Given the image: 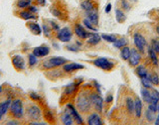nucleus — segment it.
<instances>
[{
	"label": "nucleus",
	"mask_w": 159,
	"mask_h": 125,
	"mask_svg": "<svg viewBox=\"0 0 159 125\" xmlns=\"http://www.w3.org/2000/svg\"><path fill=\"white\" fill-rule=\"evenodd\" d=\"M74 33L76 34V36L82 40H87L88 37L89 36L91 32L84 28V25L80 24V23H76L74 25Z\"/></svg>",
	"instance_id": "nucleus-10"
},
{
	"label": "nucleus",
	"mask_w": 159,
	"mask_h": 125,
	"mask_svg": "<svg viewBox=\"0 0 159 125\" xmlns=\"http://www.w3.org/2000/svg\"><path fill=\"white\" fill-rule=\"evenodd\" d=\"M84 69V66L82 64H79V63H67L63 66V71L68 74L77 72V71H80V69Z\"/></svg>",
	"instance_id": "nucleus-15"
},
{
	"label": "nucleus",
	"mask_w": 159,
	"mask_h": 125,
	"mask_svg": "<svg viewBox=\"0 0 159 125\" xmlns=\"http://www.w3.org/2000/svg\"><path fill=\"white\" fill-rule=\"evenodd\" d=\"M27 9L29 10V11H31V12H33V13H35V14H36L37 11H38V9H37L36 6H31V5H30V6H29Z\"/></svg>",
	"instance_id": "nucleus-53"
},
{
	"label": "nucleus",
	"mask_w": 159,
	"mask_h": 125,
	"mask_svg": "<svg viewBox=\"0 0 159 125\" xmlns=\"http://www.w3.org/2000/svg\"><path fill=\"white\" fill-rule=\"evenodd\" d=\"M37 57H35L34 55L31 53V54H29L28 55V64H29V66L30 67H33L35 66V65L37 64Z\"/></svg>",
	"instance_id": "nucleus-44"
},
{
	"label": "nucleus",
	"mask_w": 159,
	"mask_h": 125,
	"mask_svg": "<svg viewBox=\"0 0 159 125\" xmlns=\"http://www.w3.org/2000/svg\"><path fill=\"white\" fill-rule=\"evenodd\" d=\"M129 56H130V48L128 46H125L120 49V58L123 61H128Z\"/></svg>",
	"instance_id": "nucleus-34"
},
{
	"label": "nucleus",
	"mask_w": 159,
	"mask_h": 125,
	"mask_svg": "<svg viewBox=\"0 0 159 125\" xmlns=\"http://www.w3.org/2000/svg\"><path fill=\"white\" fill-rule=\"evenodd\" d=\"M49 25H50V27H51V29H52V30H54V31L58 32L59 30H60L59 24H57L56 22H54V21H50V22H49Z\"/></svg>",
	"instance_id": "nucleus-47"
},
{
	"label": "nucleus",
	"mask_w": 159,
	"mask_h": 125,
	"mask_svg": "<svg viewBox=\"0 0 159 125\" xmlns=\"http://www.w3.org/2000/svg\"><path fill=\"white\" fill-rule=\"evenodd\" d=\"M93 64L97 68L102 69L104 72H111L114 69V68L116 67V64L108 60L107 58H97L96 60H93Z\"/></svg>",
	"instance_id": "nucleus-4"
},
{
	"label": "nucleus",
	"mask_w": 159,
	"mask_h": 125,
	"mask_svg": "<svg viewBox=\"0 0 159 125\" xmlns=\"http://www.w3.org/2000/svg\"><path fill=\"white\" fill-rule=\"evenodd\" d=\"M73 38V31L70 27H64L62 29H60L57 33V39L59 41L68 43L72 40Z\"/></svg>",
	"instance_id": "nucleus-8"
},
{
	"label": "nucleus",
	"mask_w": 159,
	"mask_h": 125,
	"mask_svg": "<svg viewBox=\"0 0 159 125\" xmlns=\"http://www.w3.org/2000/svg\"><path fill=\"white\" fill-rule=\"evenodd\" d=\"M133 43L135 45V48L138 50L141 54L145 53L147 50V40L144 37V35L140 32H135L133 34Z\"/></svg>",
	"instance_id": "nucleus-6"
},
{
	"label": "nucleus",
	"mask_w": 159,
	"mask_h": 125,
	"mask_svg": "<svg viewBox=\"0 0 159 125\" xmlns=\"http://www.w3.org/2000/svg\"><path fill=\"white\" fill-rule=\"evenodd\" d=\"M44 118L50 123H54L55 122V116L51 110H45V112L43 113Z\"/></svg>",
	"instance_id": "nucleus-39"
},
{
	"label": "nucleus",
	"mask_w": 159,
	"mask_h": 125,
	"mask_svg": "<svg viewBox=\"0 0 159 125\" xmlns=\"http://www.w3.org/2000/svg\"><path fill=\"white\" fill-rule=\"evenodd\" d=\"M10 114L15 119H22L24 117V105L20 98L14 99L10 104Z\"/></svg>",
	"instance_id": "nucleus-2"
},
{
	"label": "nucleus",
	"mask_w": 159,
	"mask_h": 125,
	"mask_svg": "<svg viewBox=\"0 0 159 125\" xmlns=\"http://www.w3.org/2000/svg\"><path fill=\"white\" fill-rule=\"evenodd\" d=\"M10 104H11V100L8 99V100H5L3 102H0V115L3 116L6 114L8 111V109L10 107Z\"/></svg>",
	"instance_id": "nucleus-32"
},
{
	"label": "nucleus",
	"mask_w": 159,
	"mask_h": 125,
	"mask_svg": "<svg viewBox=\"0 0 159 125\" xmlns=\"http://www.w3.org/2000/svg\"><path fill=\"white\" fill-rule=\"evenodd\" d=\"M50 11H51V13L54 15L55 17L61 19V20H63V21L68 20V14H67L65 9H62L58 6H52L51 9H50Z\"/></svg>",
	"instance_id": "nucleus-16"
},
{
	"label": "nucleus",
	"mask_w": 159,
	"mask_h": 125,
	"mask_svg": "<svg viewBox=\"0 0 159 125\" xmlns=\"http://www.w3.org/2000/svg\"><path fill=\"white\" fill-rule=\"evenodd\" d=\"M141 97H142V100L146 103H151V93H150V89L148 88H141Z\"/></svg>",
	"instance_id": "nucleus-30"
},
{
	"label": "nucleus",
	"mask_w": 159,
	"mask_h": 125,
	"mask_svg": "<svg viewBox=\"0 0 159 125\" xmlns=\"http://www.w3.org/2000/svg\"><path fill=\"white\" fill-rule=\"evenodd\" d=\"M19 16H20V18H22L24 20H34V19L37 18V15L33 12H31V11H29L28 9L23 10V11L20 12Z\"/></svg>",
	"instance_id": "nucleus-28"
},
{
	"label": "nucleus",
	"mask_w": 159,
	"mask_h": 125,
	"mask_svg": "<svg viewBox=\"0 0 159 125\" xmlns=\"http://www.w3.org/2000/svg\"><path fill=\"white\" fill-rule=\"evenodd\" d=\"M93 87L96 88V92H98V93L102 94V92H101V86H99V83L97 82V81H93Z\"/></svg>",
	"instance_id": "nucleus-50"
},
{
	"label": "nucleus",
	"mask_w": 159,
	"mask_h": 125,
	"mask_svg": "<svg viewBox=\"0 0 159 125\" xmlns=\"http://www.w3.org/2000/svg\"><path fill=\"white\" fill-rule=\"evenodd\" d=\"M101 36L103 41L108 42V43H112V44L118 39L116 35H113V34H102Z\"/></svg>",
	"instance_id": "nucleus-35"
},
{
	"label": "nucleus",
	"mask_w": 159,
	"mask_h": 125,
	"mask_svg": "<svg viewBox=\"0 0 159 125\" xmlns=\"http://www.w3.org/2000/svg\"><path fill=\"white\" fill-rule=\"evenodd\" d=\"M67 63H68V60L63 57H53V58L46 60V61L43 63V69H53L61 66H64V65Z\"/></svg>",
	"instance_id": "nucleus-5"
},
{
	"label": "nucleus",
	"mask_w": 159,
	"mask_h": 125,
	"mask_svg": "<svg viewBox=\"0 0 159 125\" xmlns=\"http://www.w3.org/2000/svg\"><path fill=\"white\" fill-rule=\"evenodd\" d=\"M128 1H129V2H131V3H136V2L138 1V0H128Z\"/></svg>",
	"instance_id": "nucleus-58"
},
{
	"label": "nucleus",
	"mask_w": 159,
	"mask_h": 125,
	"mask_svg": "<svg viewBox=\"0 0 159 125\" xmlns=\"http://www.w3.org/2000/svg\"><path fill=\"white\" fill-rule=\"evenodd\" d=\"M157 41H158V43H159V38H158V39H157Z\"/></svg>",
	"instance_id": "nucleus-63"
},
{
	"label": "nucleus",
	"mask_w": 159,
	"mask_h": 125,
	"mask_svg": "<svg viewBox=\"0 0 159 125\" xmlns=\"http://www.w3.org/2000/svg\"><path fill=\"white\" fill-rule=\"evenodd\" d=\"M31 0H18L17 1V7L20 9H25L28 8L31 5Z\"/></svg>",
	"instance_id": "nucleus-38"
},
{
	"label": "nucleus",
	"mask_w": 159,
	"mask_h": 125,
	"mask_svg": "<svg viewBox=\"0 0 159 125\" xmlns=\"http://www.w3.org/2000/svg\"><path fill=\"white\" fill-rule=\"evenodd\" d=\"M92 101L89 97V92L84 91L81 92L76 98V108L79 112L82 113H88L92 109Z\"/></svg>",
	"instance_id": "nucleus-1"
},
{
	"label": "nucleus",
	"mask_w": 159,
	"mask_h": 125,
	"mask_svg": "<svg viewBox=\"0 0 159 125\" xmlns=\"http://www.w3.org/2000/svg\"><path fill=\"white\" fill-rule=\"evenodd\" d=\"M124 103H125V109L127 113L129 115H133L134 114V99L130 96H127L125 97Z\"/></svg>",
	"instance_id": "nucleus-24"
},
{
	"label": "nucleus",
	"mask_w": 159,
	"mask_h": 125,
	"mask_svg": "<svg viewBox=\"0 0 159 125\" xmlns=\"http://www.w3.org/2000/svg\"><path fill=\"white\" fill-rule=\"evenodd\" d=\"M149 110L156 113L157 112V104H154V103H149L148 104V107H147Z\"/></svg>",
	"instance_id": "nucleus-49"
},
{
	"label": "nucleus",
	"mask_w": 159,
	"mask_h": 125,
	"mask_svg": "<svg viewBox=\"0 0 159 125\" xmlns=\"http://www.w3.org/2000/svg\"><path fill=\"white\" fill-rule=\"evenodd\" d=\"M146 52H147V55H148V58L149 60H150V62L152 64V66L153 67H158L159 66V59H158V55L153 51V50L151 49V47L147 46V50H146Z\"/></svg>",
	"instance_id": "nucleus-20"
},
{
	"label": "nucleus",
	"mask_w": 159,
	"mask_h": 125,
	"mask_svg": "<svg viewBox=\"0 0 159 125\" xmlns=\"http://www.w3.org/2000/svg\"><path fill=\"white\" fill-rule=\"evenodd\" d=\"M96 1H97V0H96Z\"/></svg>",
	"instance_id": "nucleus-64"
},
{
	"label": "nucleus",
	"mask_w": 159,
	"mask_h": 125,
	"mask_svg": "<svg viewBox=\"0 0 159 125\" xmlns=\"http://www.w3.org/2000/svg\"><path fill=\"white\" fill-rule=\"evenodd\" d=\"M87 15V19L91 22L93 25H94L96 27L98 26V22H99V15H98V10L94 9L92 10V11L86 12Z\"/></svg>",
	"instance_id": "nucleus-19"
},
{
	"label": "nucleus",
	"mask_w": 159,
	"mask_h": 125,
	"mask_svg": "<svg viewBox=\"0 0 159 125\" xmlns=\"http://www.w3.org/2000/svg\"><path fill=\"white\" fill-rule=\"evenodd\" d=\"M29 96L34 101H41V99H42V96H39V94L36 93V92H30Z\"/></svg>",
	"instance_id": "nucleus-45"
},
{
	"label": "nucleus",
	"mask_w": 159,
	"mask_h": 125,
	"mask_svg": "<svg viewBox=\"0 0 159 125\" xmlns=\"http://www.w3.org/2000/svg\"><path fill=\"white\" fill-rule=\"evenodd\" d=\"M135 74L136 76L139 77V78H145L148 76V69L146 68V66H144V65H141L139 64L138 66L135 67Z\"/></svg>",
	"instance_id": "nucleus-26"
},
{
	"label": "nucleus",
	"mask_w": 159,
	"mask_h": 125,
	"mask_svg": "<svg viewBox=\"0 0 159 125\" xmlns=\"http://www.w3.org/2000/svg\"><path fill=\"white\" fill-rule=\"evenodd\" d=\"M147 78H149V81L151 82V83L153 86H159V74L156 73L155 71H148V76Z\"/></svg>",
	"instance_id": "nucleus-29"
},
{
	"label": "nucleus",
	"mask_w": 159,
	"mask_h": 125,
	"mask_svg": "<svg viewBox=\"0 0 159 125\" xmlns=\"http://www.w3.org/2000/svg\"><path fill=\"white\" fill-rule=\"evenodd\" d=\"M89 97H91L92 105L96 109L97 112L102 113L103 109V99L102 97V94L98 92H89Z\"/></svg>",
	"instance_id": "nucleus-7"
},
{
	"label": "nucleus",
	"mask_w": 159,
	"mask_h": 125,
	"mask_svg": "<svg viewBox=\"0 0 159 125\" xmlns=\"http://www.w3.org/2000/svg\"><path fill=\"white\" fill-rule=\"evenodd\" d=\"M5 125H21V124H20V123H19L18 121H16V120H10V121H8Z\"/></svg>",
	"instance_id": "nucleus-54"
},
{
	"label": "nucleus",
	"mask_w": 159,
	"mask_h": 125,
	"mask_svg": "<svg viewBox=\"0 0 159 125\" xmlns=\"http://www.w3.org/2000/svg\"><path fill=\"white\" fill-rule=\"evenodd\" d=\"M127 45H128V41H127V39L124 38V37H121V38L117 39L116 41L113 43L114 48H116V49H121L123 47L127 46Z\"/></svg>",
	"instance_id": "nucleus-33"
},
{
	"label": "nucleus",
	"mask_w": 159,
	"mask_h": 125,
	"mask_svg": "<svg viewBox=\"0 0 159 125\" xmlns=\"http://www.w3.org/2000/svg\"><path fill=\"white\" fill-rule=\"evenodd\" d=\"M11 61H12L13 67L16 71H18V72L24 71L25 67H26V63H25V60L21 55H15V56L12 57Z\"/></svg>",
	"instance_id": "nucleus-12"
},
{
	"label": "nucleus",
	"mask_w": 159,
	"mask_h": 125,
	"mask_svg": "<svg viewBox=\"0 0 159 125\" xmlns=\"http://www.w3.org/2000/svg\"><path fill=\"white\" fill-rule=\"evenodd\" d=\"M119 8L125 13L130 11L131 8H132L131 2H129L128 0H119Z\"/></svg>",
	"instance_id": "nucleus-31"
},
{
	"label": "nucleus",
	"mask_w": 159,
	"mask_h": 125,
	"mask_svg": "<svg viewBox=\"0 0 159 125\" xmlns=\"http://www.w3.org/2000/svg\"><path fill=\"white\" fill-rule=\"evenodd\" d=\"M81 7L84 12H89L94 9H98V4L96 0H83Z\"/></svg>",
	"instance_id": "nucleus-17"
},
{
	"label": "nucleus",
	"mask_w": 159,
	"mask_h": 125,
	"mask_svg": "<svg viewBox=\"0 0 159 125\" xmlns=\"http://www.w3.org/2000/svg\"><path fill=\"white\" fill-rule=\"evenodd\" d=\"M141 53L138 51L136 48H132L130 49V56H129L128 59V64L130 67H134L138 66L141 62Z\"/></svg>",
	"instance_id": "nucleus-9"
},
{
	"label": "nucleus",
	"mask_w": 159,
	"mask_h": 125,
	"mask_svg": "<svg viewBox=\"0 0 159 125\" xmlns=\"http://www.w3.org/2000/svg\"><path fill=\"white\" fill-rule=\"evenodd\" d=\"M111 9H112L111 3H107V6H106V9H104V12H106V13H109V12L111 11Z\"/></svg>",
	"instance_id": "nucleus-52"
},
{
	"label": "nucleus",
	"mask_w": 159,
	"mask_h": 125,
	"mask_svg": "<svg viewBox=\"0 0 159 125\" xmlns=\"http://www.w3.org/2000/svg\"><path fill=\"white\" fill-rule=\"evenodd\" d=\"M156 17H157V20H158V22H159V12L157 13V15H156Z\"/></svg>",
	"instance_id": "nucleus-60"
},
{
	"label": "nucleus",
	"mask_w": 159,
	"mask_h": 125,
	"mask_svg": "<svg viewBox=\"0 0 159 125\" xmlns=\"http://www.w3.org/2000/svg\"><path fill=\"white\" fill-rule=\"evenodd\" d=\"M67 49L69 51L75 52V53H78L80 51V48L78 46H76V45H69V46H67Z\"/></svg>",
	"instance_id": "nucleus-48"
},
{
	"label": "nucleus",
	"mask_w": 159,
	"mask_h": 125,
	"mask_svg": "<svg viewBox=\"0 0 159 125\" xmlns=\"http://www.w3.org/2000/svg\"><path fill=\"white\" fill-rule=\"evenodd\" d=\"M42 33H44L46 37H50V35L52 33V29L50 27V25H47V24L42 25Z\"/></svg>",
	"instance_id": "nucleus-42"
},
{
	"label": "nucleus",
	"mask_w": 159,
	"mask_h": 125,
	"mask_svg": "<svg viewBox=\"0 0 159 125\" xmlns=\"http://www.w3.org/2000/svg\"><path fill=\"white\" fill-rule=\"evenodd\" d=\"M155 31H156L157 35L159 36V24H158V25H156V27H155Z\"/></svg>",
	"instance_id": "nucleus-57"
},
{
	"label": "nucleus",
	"mask_w": 159,
	"mask_h": 125,
	"mask_svg": "<svg viewBox=\"0 0 159 125\" xmlns=\"http://www.w3.org/2000/svg\"><path fill=\"white\" fill-rule=\"evenodd\" d=\"M61 121H62L63 125H73L74 124V122H75L74 118L68 109L61 114Z\"/></svg>",
	"instance_id": "nucleus-23"
},
{
	"label": "nucleus",
	"mask_w": 159,
	"mask_h": 125,
	"mask_svg": "<svg viewBox=\"0 0 159 125\" xmlns=\"http://www.w3.org/2000/svg\"><path fill=\"white\" fill-rule=\"evenodd\" d=\"M83 25L87 30H89V32H97L98 31V27H96L94 25H93L87 18H84L83 20Z\"/></svg>",
	"instance_id": "nucleus-36"
},
{
	"label": "nucleus",
	"mask_w": 159,
	"mask_h": 125,
	"mask_svg": "<svg viewBox=\"0 0 159 125\" xmlns=\"http://www.w3.org/2000/svg\"><path fill=\"white\" fill-rule=\"evenodd\" d=\"M82 82H74L72 83L68 84V86L65 87V91H64V94L63 96L64 97H71L73 94L78 91V88L80 87V83Z\"/></svg>",
	"instance_id": "nucleus-14"
},
{
	"label": "nucleus",
	"mask_w": 159,
	"mask_h": 125,
	"mask_svg": "<svg viewBox=\"0 0 159 125\" xmlns=\"http://www.w3.org/2000/svg\"><path fill=\"white\" fill-rule=\"evenodd\" d=\"M140 82H141V84L144 88H148V89H151L154 86L151 83V82L149 81V78L147 77L145 78H140Z\"/></svg>",
	"instance_id": "nucleus-40"
},
{
	"label": "nucleus",
	"mask_w": 159,
	"mask_h": 125,
	"mask_svg": "<svg viewBox=\"0 0 159 125\" xmlns=\"http://www.w3.org/2000/svg\"><path fill=\"white\" fill-rule=\"evenodd\" d=\"M27 125H47V123L43 121H30Z\"/></svg>",
	"instance_id": "nucleus-51"
},
{
	"label": "nucleus",
	"mask_w": 159,
	"mask_h": 125,
	"mask_svg": "<svg viewBox=\"0 0 159 125\" xmlns=\"http://www.w3.org/2000/svg\"><path fill=\"white\" fill-rule=\"evenodd\" d=\"M142 109H143V103L142 100L139 97H135L134 99V114L137 118H140L142 115Z\"/></svg>",
	"instance_id": "nucleus-22"
},
{
	"label": "nucleus",
	"mask_w": 159,
	"mask_h": 125,
	"mask_svg": "<svg viewBox=\"0 0 159 125\" xmlns=\"http://www.w3.org/2000/svg\"><path fill=\"white\" fill-rule=\"evenodd\" d=\"M154 123H155V125H159V114H158V116L155 118V120H154Z\"/></svg>",
	"instance_id": "nucleus-56"
},
{
	"label": "nucleus",
	"mask_w": 159,
	"mask_h": 125,
	"mask_svg": "<svg viewBox=\"0 0 159 125\" xmlns=\"http://www.w3.org/2000/svg\"><path fill=\"white\" fill-rule=\"evenodd\" d=\"M104 101H106L107 104H111L113 101V94L111 92L107 93V96H106V99H104Z\"/></svg>",
	"instance_id": "nucleus-46"
},
{
	"label": "nucleus",
	"mask_w": 159,
	"mask_h": 125,
	"mask_svg": "<svg viewBox=\"0 0 159 125\" xmlns=\"http://www.w3.org/2000/svg\"><path fill=\"white\" fill-rule=\"evenodd\" d=\"M145 117H146V119H147V121H149V122L154 121V120H155V118H156V117H155V113L152 112V111H150L148 108L146 109V111H145Z\"/></svg>",
	"instance_id": "nucleus-43"
},
{
	"label": "nucleus",
	"mask_w": 159,
	"mask_h": 125,
	"mask_svg": "<svg viewBox=\"0 0 159 125\" xmlns=\"http://www.w3.org/2000/svg\"><path fill=\"white\" fill-rule=\"evenodd\" d=\"M1 118H2V116H1V115H0V120H1Z\"/></svg>",
	"instance_id": "nucleus-62"
},
{
	"label": "nucleus",
	"mask_w": 159,
	"mask_h": 125,
	"mask_svg": "<svg viewBox=\"0 0 159 125\" xmlns=\"http://www.w3.org/2000/svg\"><path fill=\"white\" fill-rule=\"evenodd\" d=\"M116 22L119 23V24H122L126 21V14L124 11H122V10L120 8H116Z\"/></svg>",
	"instance_id": "nucleus-27"
},
{
	"label": "nucleus",
	"mask_w": 159,
	"mask_h": 125,
	"mask_svg": "<svg viewBox=\"0 0 159 125\" xmlns=\"http://www.w3.org/2000/svg\"><path fill=\"white\" fill-rule=\"evenodd\" d=\"M67 109L70 111V113L72 114V116L74 118V121L77 123V125H84V122L83 120L81 114H80V112L76 108V106H74V104L68 103L67 104Z\"/></svg>",
	"instance_id": "nucleus-11"
},
{
	"label": "nucleus",
	"mask_w": 159,
	"mask_h": 125,
	"mask_svg": "<svg viewBox=\"0 0 159 125\" xmlns=\"http://www.w3.org/2000/svg\"><path fill=\"white\" fill-rule=\"evenodd\" d=\"M26 115L29 120L31 121H40L42 119L43 112L37 104L31 103L26 108Z\"/></svg>",
	"instance_id": "nucleus-3"
},
{
	"label": "nucleus",
	"mask_w": 159,
	"mask_h": 125,
	"mask_svg": "<svg viewBox=\"0 0 159 125\" xmlns=\"http://www.w3.org/2000/svg\"><path fill=\"white\" fill-rule=\"evenodd\" d=\"M150 93H151V103L157 104L159 102V91H157L156 88L152 87L150 89Z\"/></svg>",
	"instance_id": "nucleus-37"
},
{
	"label": "nucleus",
	"mask_w": 159,
	"mask_h": 125,
	"mask_svg": "<svg viewBox=\"0 0 159 125\" xmlns=\"http://www.w3.org/2000/svg\"><path fill=\"white\" fill-rule=\"evenodd\" d=\"M27 28L30 30V32H31L32 34L34 35H37V36H39V35L42 34V28L40 27V25L36 22H28L27 23Z\"/></svg>",
	"instance_id": "nucleus-25"
},
{
	"label": "nucleus",
	"mask_w": 159,
	"mask_h": 125,
	"mask_svg": "<svg viewBox=\"0 0 159 125\" xmlns=\"http://www.w3.org/2000/svg\"><path fill=\"white\" fill-rule=\"evenodd\" d=\"M36 1H37L40 5H42V6H44V5L46 4V0H36Z\"/></svg>",
	"instance_id": "nucleus-55"
},
{
	"label": "nucleus",
	"mask_w": 159,
	"mask_h": 125,
	"mask_svg": "<svg viewBox=\"0 0 159 125\" xmlns=\"http://www.w3.org/2000/svg\"><path fill=\"white\" fill-rule=\"evenodd\" d=\"M157 112L159 113V102L157 103Z\"/></svg>",
	"instance_id": "nucleus-59"
},
{
	"label": "nucleus",
	"mask_w": 159,
	"mask_h": 125,
	"mask_svg": "<svg viewBox=\"0 0 159 125\" xmlns=\"http://www.w3.org/2000/svg\"><path fill=\"white\" fill-rule=\"evenodd\" d=\"M102 41V36L98 35V33H92L89 34V36L87 39V44L89 45V46H97L98 44H99Z\"/></svg>",
	"instance_id": "nucleus-21"
},
{
	"label": "nucleus",
	"mask_w": 159,
	"mask_h": 125,
	"mask_svg": "<svg viewBox=\"0 0 159 125\" xmlns=\"http://www.w3.org/2000/svg\"><path fill=\"white\" fill-rule=\"evenodd\" d=\"M1 91H2V87H0V92H1Z\"/></svg>",
	"instance_id": "nucleus-61"
},
{
	"label": "nucleus",
	"mask_w": 159,
	"mask_h": 125,
	"mask_svg": "<svg viewBox=\"0 0 159 125\" xmlns=\"http://www.w3.org/2000/svg\"><path fill=\"white\" fill-rule=\"evenodd\" d=\"M87 124L88 125H103V122H102L101 115H99L98 112H93L88 116Z\"/></svg>",
	"instance_id": "nucleus-18"
},
{
	"label": "nucleus",
	"mask_w": 159,
	"mask_h": 125,
	"mask_svg": "<svg viewBox=\"0 0 159 125\" xmlns=\"http://www.w3.org/2000/svg\"><path fill=\"white\" fill-rule=\"evenodd\" d=\"M149 46H150L153 51L159 56V43L157 41V39H152L150 41V45H149Z\"/></svg>",
	"instance_id": "nucleus-41"
},
{
	"label": "nucleus",
	"mask_w": 159,
	"mask_h": 125,
	"mask_svg": "<svg viewBox=\"0 0 159 125\" xmlns=\"http://www.w3.org/2000/svg\"><path fill=\"white\" fill-rule=\"evenodd\" d=\"M32 54L37 58L47 57L50 54V48L48 46H46V45H41V46H38L36 48H34L33 51H32Z\"/></svg>",
	"instance_id": "nucleus-13"
}]
</instances>
